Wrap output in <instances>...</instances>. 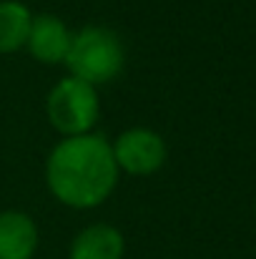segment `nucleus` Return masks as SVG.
Segmentation results:
<instances>
[{
	"label": "nucleus",
	"mask_w": 256,
	"mask_h": 259,
	"mask_svg": "<svg viewBox=\"0 0 256 259\" xmlns=\"http://www.w3.org/2000/svg\"><path fill=\"white\" fill-rule=\"evenodd\" d=\"M48 186L58 201L73 209H90L108 199L116 186L118 164L113 146L100 134L66 136L48 159Z\"/></svg>",
	"instance_id": "nucleus-1"
},
{
	"label": "nucleus",
	"mask_w": 256,
	"mask_h": 259,
	"mask_svg": "<svg viewBox=\"0 0 256 259\" xmlns=\"http://www.w3.org/2000/svg\"><path fill=\"white\" fill-rule=\"evenodd\" d=\"M66 66L71 76L81 78L90 86L106 83L118 76L123 66V48L113 30L88 25L71 38V48L66 56Z\"/></svg>",
	"instance_id": "nucleus-2"
},
{
	"label": "nucleus",
	"mask_w": 256,
	"mask_h": 259,
	"mask_svg": "<svg viewBox=\"0 0 256 259\" xmlns=\"http://www.w3.org/2000/svg\"><path fill=\"white\" fill-rule=\"evenodd\" d=\"M50 123L66 136H81L98 121V96L95 86L76 76L63 78L48 96Z\"/></svg>",
	"instance_id": "nucleus-3"
},
{
	"label": "nucleus",
	"mask_w": 256,
	"mask_h": 259,
	"mask_svg": "<svg viewBox=\"0 0 256 259\" xmlns=\"http://www.w3.org/2000/svg\"><path fill=\"white\" fill-rule=\"evenodd\" d=\"M111 146L118 169L128 174H153L166 161V144L151 128H128Z\"/></svg>",
	"instance_id": "nucleus-4"
},
{
	"label": "nucleus",
	"mask_w": 256,
	"mask_h": 259,
	"mask_svg": "<svg viewBox=\"0 0 256 259\" xmlns=\"http://www.w3.org/2000/svg\"><path fill=\"white\" fill-rule=\"evenodd\" d=\"M71 33L66 23L56 15H38L33 18L30 35H28V48L40 63H58L66 61L68 48H71Z\"/></svg>",
	"instance_id": "nucleus-5"
},
{
	"label": "nucleus",
	"mask_w": 256,
	"mask_h": 259,
	"mask_svg": "<svg viewBox=\"0 0 256 259\" xmlns=\"http://www.w3.org/2000/svg\"><path fill=\"white\" fill-rule=\"evenodd\" d=\"M38 249V229L23 211L0 214V259H33Z\"/></svg>",
	"instance_id": "nucleus-6"
},
{
	"label": "nucleus",
	"mask_w": 256,
	"mask_h": 259,
	"mask_svg": "<svg viewBox=\"0 0 256 259\" xmlns=\"http://www.w3.org/2000/svg\"><path fill=\"white\" fill-rule=\"evenodd\" d=\"M71 259H123V234L111 224H93L73 239Z\"/></svg>",
	"instance_id": "nucleus-7"
},
{
	"label": "nucleus",
	"mask_w": 256,
	"mask_h": 259,
	"mask_svg": "<svg viewBox=\"0 0 256 259\" xmlns=\"http://www.w3.org/2000/svg\"><path fill=\"white\" fill-rule=\"evenodd\" d=\"M33 25L30 10L18 0L0 3V53H13L28 43Z\"/></svg>",
	"instance_id": "nucleus-8"
}]
</instances>
